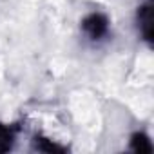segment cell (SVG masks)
<instances>
[{
  "label": "cell",
  "mask_w": 154,
  "mask_h": 154,
  "mask_svg": "<svg viewBox=\"0 0 154 154\" xmlns=\"http://www.w3.org/2000/svg\"><path fill=\"white\" fill-rule=\"evenodd\" d=\"M82 31L85 33V36L93 42L102 40L103 36H107L109 33V20L105 15L102 13H91L84 18L82 22Z\"/></svg>",
  "instance_id": "1"
},
{
  "label": "cell",
  "mask_w": 154,
  "mask_h": 154,
  "mask_svg": "<svg viewBox=\"0 0 154 154\" xmlns=\"http://www.w3.org/2000/svg\"><path fill=\"white\" fill-rule=\"evenodd\" d=\"M138 29L143 36V40H152V4L147 2L138 9Z\"/></svg>",
  "instance_id": "2"
},
{
  "label": "cell",
  "mask_w": 154,
  "mask_h": 154,
  "mask_svg": "<svg viewBox=\"0 0 154 154\" xmlns=\"http://www.w3.org/2000/svg\"><path fill=\"white\" fill-rule=\"evenodd\" d=\"M131 150L140 152V154L141 152H150L152 150V143L143 132H136L132 136V140H131Z\"/></svg>",
  "instance_id": "3"
},
{
  "label": "cell",
  "mask_w": 154,
  "mask_h": 154,
  "mask_svg": "<svg viewBox=\"0 0 154 154\" xmlns=\"http://www.w3.org/2000/svg\"><path fill=\"white\" fill-rule=\"evenodd\" d=\"M13 141H15V129L0 123V152L9 150L13 147Z\"/></svg>",
  "instance_id": "4"
},
{
  "label": "cell",
  "mask_w": 154,
  "mask_h": 154,
  "mask_svg": "<svg viewBox=\"0 0 154 154\" xmlns=\"http://www.w3.org/2000/svg\"><path fill=\"white\" fill-rule=\"evenodd\" d=\"M35 149L42 152H63L65 150V147H60L47 138H35Z\"/></svg>",
  "instance_id": "5"
}]
</instances>
